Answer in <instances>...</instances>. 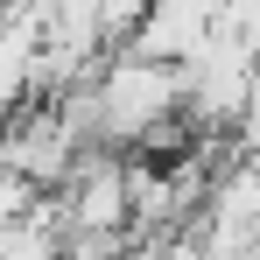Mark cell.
I'll return each mask as SVG.
<instances>
[{
	"mask_svg": "<svg viewBox=\"0 0 260 260\" xmlns=\"http://www.w3.org/2000/svg\"><path fill=\"white\" fill-rule=\"evenodd\" d=\"M176 113H190L183 63H155V56L120 49L91 85V141L99 148H148L162 127H176Z\"/></svg>",
	"mask_w": 260,
	"mask_h": 260,
	"instance_id": "cell-1",
	"label": "cell"
},
{
	"mask_svg": "<svg viewBox=\"0 0 260 260\" xmlns=\"http://www.w3.org/2000/svg\"><path fill=\"white\" fill-rule=\"evenodd\" d=\"M78 155H91V141L71 127V113H63L56 99H36L28 113H14V134H7V169H14V176L43 183L49 197H56L71 176L85 169Z\"/></svg>",
	"mask_w": 260,
	"mask_h": 260,
	"instance_id": "cell-2",
	"label": "cell"
},
{
	"mask_svg": "<svg viewBox=\"0 0 260 260\" xmlns=\"http://www.w3.org/2000/svg\"><path fill=\"white\" fill-rule=\"evenodd\" d=\"M190 232H197L204 260H253L260 253V176L246 162H232V169L218 176L211 204L197 211Z\"/></svg>",
	"mask_w": 260,
	"mask_h": 260,
	"instance_id": "cell-3",
	"label": "cell"
},
{
	"mask_svg": "<svg viewBox=\"0 0 260 260\" xmlns=\"http://www.w3.org/2000/svg\"><path fill=\"white\" fill-rule=\"evenodd\" d=\"M134 218V169L113 162V155H91L85 169L63 183V225L71 232H127Z\"/></svg>",
	"mask_w": 260,
	"mask_h": 260,
	"instance_id": "cell-4",
	"label": "cell"
},
{
	"mask_svg": "<svg viewBox=\"0 0 260 260\" xmlns=\"http://www.w3.org/2000/svg\"><path fill=\"white\" fill-rule=\"evenodd\" d=\"M246 134H260V71H253V113H246Z\"/></svg>",
	"mask_w": 260,
	"mask_h": 260,
	"instance_id": "cell-5",
	"label": "cell"
},
{
	"mask_svg": "<svg viewBox=\"0 0 260 260\" xmlns=\"http://www.w3.org/2000/svg\"><path fill=\"white\" fill-rule=\"evenodd\" d=\"M253 260H260V253H253Z\"/></svg>",
	"mask_w": 260,
	"mask_h": 260,
	"instance_id": "cell-6",
	"label": "cell"
}]
</instances>
